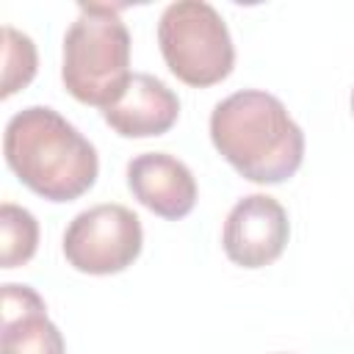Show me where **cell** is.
Instances as JSON below:
<instances>
[{
  "instance_id": "1",
  "label": "cell",
  "mask_w": 354,
  "mask_h": 354,
  "mask_svg": "<svg viewBox=\"0 0 354 354\" xmlns=\"http://www.w3.org/2000/svg\"><path fill=\"white\" fill-rule=\"evenodd\" d=\"M210 141L243 180L257 185L290 180L304 160L301 127L279 97L260 88H243L216 102Z\"/></svg>"
},
{
  "instance_id": "2",
  "label": "cell",
  "mask_w": 354,
  "mask_h": 354,
  "mask_svg": "<svg viewBox=\"0 0 354 354\" xmlns=\"http://www.w3.org/2000/svg\"><path fill=\"white\" fill-rule=\"evenodd\" d=\"M3 155L17 180L50 202L80 199L100 174L94 144L50 105H28L8 119Z\"/></svg>"
},
{
  "instance_id": "3",
  "label": "cell",
  "mask_w": 354,
  "mask_h": 354,
  "mask_svg": "<svg viewBox=\"0 0 354 354\" xmlns=\"http://www.w3.org/2000/svg\"><path fill=\"white\" fill-rule=\"evenodd\" d=\"M130 30L116 6L80 3L64 36V88L83 105L105 111L133 77Z\"/></svg>"
},
{
  "instance_id": "4",
  "label": "cell",
  "mask_w": 354,
  "mask_h": 354,
  "mask_svg": "<svg viewBox=\"0 0 354 354\" xmlns=\"http://www.w3.org/2000/svg\"><path fill=\"white\" fill-rule=\"evenodd\" d=\"M158 44L169 72L194 88L221 83L235 66L230 28L205 0L169 3L158 19Z\"/></svg>"
},
{
  "instance_id": "5",
  "label": "cell",
  "mask_w": 354,
  "mask_h": 354,
  "mask_svg": "<svg viewBox=\"0 0 354 354\" xmlns=\"http://www.w3.org/2000/svg\"><path fill=\"white\" fill-rule=\"evenodd\" d=\"M144 246L141 218L116 202L80 210L64 232V257L80 274L108 277L130 268Z\"/></svg>"
},
{
  "instance_id": "6",
  "label": "cell",
  "mask_w": 354,
  "mask_h": 354,
  "mask_svg": "<svg viewBox=\"0 0 354 354\" xmlns=\"http://www.w3.org/2000/svg\"><path fill=\"white\" fill-rule=\"evenodd\" d=\"M290 221L268 194H249L232 205L221 230L224 254L241 268L271 266L288 246Z\"/></svg>"
},
{
  "instance_id": "7",
  "label": "cell",
  "mask_w": 354,
  "mask_h": 354,
  "mask_svg": "<svg viewBox=\"0 0 354 354\" xmlns=\"http://www.w3.org/2000/svg\"><path fill=\"white\" fill-rule=\"evenodd\" d=\"M130 194L155 216L177 221L196 205L194 171L169 152H141L127 163Z\"/></svg>"
},
{
  "instance_id": "8",
  "label": "cell",
  "mask_w": 354,
  "mask_h": 354,
  "mask_svg": "<svg viewBox=\"0 0 354 354\" xmlns=\"http://www.w3.org/2000/svg\"><path fill=\"white\" fill-rule=\"evenodd\" d=\"M102 119L122 138L163 136L180 119V100L160 77L133 72L124 91L102 111Z\"/></svg>"
},
{
  "instance_id": "9",
  "label": "cell",
  "mask_w": 354,
  "mask_h": 354,
  "mask_svg": "<svg viewBox=\"0 0 354 354\" xmlns=\"http://www.w3.org/2000/svg\"><path fill=\"white\" fill-rule=\"evenodd\" d=\"M0 354H66L61 329L47 318L44 299L30 285H3Z\"/></svg>"
},
{
  "instance_id": "10",
  "label": "cell",
  "mask_w": 354,
  "mask_h": 354,
  "mask_svg": "<svg viewBox=\"0 0 354 354\" xmlns=\"http://www.w3.org/2000/svg\"><path fill=\"white\" fill-rule=\"evenodd\" d=\"M39 249V221L30 210L3 202L0 205V266L19 268Z\"/></svg>"
},
{
  "instance_id": "11",
  "label": "cell",
  "mask_w": 354,
  "mask_h": 354,
  "mask_svg": "<svg viewBox=\"0 0 354 354\" xmlns=\"http://www.w3.org/2000/svg\"><path fill=\"white\" fill-rule=\"evenodd\" d=\"M39 69L36 44L28 33L3 25V77H0V97L8 100L19 88H25Z\"/></svg>"
},
{
  "instance_id": "12",
  "label": "cell",
  "mask_w": 354,
  "mask_h": 354,
  "mask_svg": "<svg viewBox=\"0 0 354 354\" xmlns=\"http://www.w3.org/2000/svg\"><path fill=\"white\" fill-rule=\"evenodd\" d=\"M351 113H354V91H351Z\"/></svg>"
},
{
  "instance_id": "13",
  "label": "cell",
  "mask_w": 354,
  "mask_h": 354,
  "mask_svg": "<svg viewBox=\"0 0 354 354\" xmlns=\"http://www.w3.org/2000/svg\"><path fill=\"white\" fill-rule=\"evenodd\" d=\"M277 354H288V351H277Z\"/></svg>"
}]
</instances>
